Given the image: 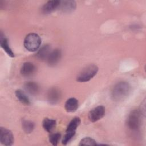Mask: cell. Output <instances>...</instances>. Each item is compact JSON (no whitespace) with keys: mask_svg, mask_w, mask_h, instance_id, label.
<instances>
[{"mask_svg":"<svg viewBox=\"0 0 146 146\" xmlns=\"http://www.w3.org/2000/svg\"><path fill=\"white\" fill-rule=\"evenodd\" d=\"M76 4L74 1H60L59 9L64 13H71L76 9Z\"/></svg>","mask_w":146,"mask_h":146,"instance_id":"cell-12","label":"cell"},{"mask_svg":"<svg viewBox=\"0 0 146 146\" xmlns=\"http://www.w3.org/2000/svg\"><path fill=\"white\" fill-rule=\"evenodd\" d=\"M22 126L23 131L27 133H30L34 129V123L28 120H22Z\"/></svg>","mask_w":146,"mask_h":146,"instance_id":"cell-19","label":"cell"},{"mask_svg":"<svg viewBox=\"0 0 146 146\" xmlns=\"http://www.w3.org/2000/svg\"><path fill=\"white\" fill-rule=\"evenodd\" d=\"M78 101L75 98H71L67 100L65 103L64 107L66 110L68 112H75L78 108Z\"/></svg>","mask_w":146,"mask_h":146,"instance_id":"cell-14","label":"cell"},{"mask_svg":"<svg viewBox=\"0 0 146 146\" xmlns=\"http://www.w3.org/2000/svg\"><path fill=\"white\" fill-rule=\"evenodd\" d=\"M61 55V51L58 48L51 51L47 59L48 64L51 66H55L59 61Z\"/></svg>","mask_w":146,"mask_h":146,"instance_id":"cell-11","label":"cell"},{"mask_svg":"<svg viewBox=\"0 0 146 146\" xmlns=\"http://www.w3.org/2000/svg\"><path fill=\"white\" fill-rule=\"evenodd\" d=\"M0 141L6 146L11 145L14 143V136L12 132L4 127L0 128Z\"/></svg>","mask_w":146,"mask_h":146,"instance_id":"cell-6","label":"cell"},{"mask_svg":"<svg viewBox=\"0 0 146 146\" xmlns=\"http://www.w3.org/2000/svg\"><path fill=\"white\" fill-rule=\"evenodd\" d=\"M41 39L40 36L35 33H30L27 34L23 42L25 48L30 52H34L38 50L40 46Z\"/></svg>","mask_w":146,"mask_h":146,"instance_id":"cell-3","label":"cell"},{"mask_svg":"<svg viewBox=\"0 0 146 146\" xmlns=\"http://www.w3.org/2000/svg\"><path fill=\"white\" fill-rule=\"evenodd\" d=\"M51 51V47L50 45H43L38 51L36 53V57L40 60H46L47 59Z\"/></svg>","mask_w":146,"mask_h":146,"instance_id":"cell-15","label":"cell"},{"mask_svg":"<svg viewBox=\"0 0 146 146\" xmlns=\"http://www.w3.org/2000/svg\"><path fill=\"white\" fill-rule=\"evenodd\" d=\"M60 1L52 0L47 1L42 7V11L44 14H50L59 8Z\"/></svg>","mask_w":146,"mask_h":146,"instance_id":"cell-9","label":"cell"},{"mask_svg":"<svg viewBox=\"0 0 146 146\" xmlns=\"http://www.w3.org/2000/svg\"><path fill=\"white\" fill-rule=\"evenodd\" d=\"M25 90L31 95H36L39 92V86L34 82H27L24 85Z\"/></svg>","mask_w":146,"mask_h":146,"instance_id":"cell-17","label":"cell"},{"mask_svg":"<svg viewBox=\"0 0 146 146\" xmlns=\"http://www.w3.org/2000/svg\"><path fill=\"white\" fill-rule=\"evenodd\" d=\"M60 95V92L58 88H51L47 93V100L49 103L55 104L59 101Z\"/></svg>","mask_w":146,"mask_h":146,"instance_id":"cell-10","label":"cell"},{"mask_svg":"<svg viewBox=\"0 0 146 146\" xmlns=\"http://www.w3.org/2000/svg\"><path fill=\"white\" fill-rule=\"evenodd\" d=\"M98 71V67L96 65L90 64L79 72L76 76V81L79 82H88L96 75Z\"/></svg>","mask_w":146,"mask_h":146,"instance_id":"cell-2","label":"cell"},{"mask_svg":"<svg viewBox=\"0 0 146 146\" xmlns=\"http://www.w3.org/2000/svg\"><path fill=\"white\" fill-rule=\"evenodd\" d=\"M15 96L20 102L25 105H30V101L27 95L21 90H17L15 91Z\"/></svg>","mask_w":146,"mask_h":146,"instance_id":"cell-18","label":"cell"},{"mask_svg":"<svg viewBox=\"0 0 146 146\" xmlns=\"http://www.w3.org/2000/svg\"><path fill=\"white\" fill-rule=\"evenodd\" d=\"M80 123V119L79 117H74L69 123L66 133L62 139V144L63 145H67L72 139L76 133V131Z\"/></svg>","mask_w":146,"mask_h":146,"instance_id":"cell-4","label":"cell"},{"mask_svg":"<svg viewBox=\"0 0 146 146\" xmlns=\"http://www.w3.org/2000/svg\"><path fill=\"white\" fill-rule=\"evenodd\" d=\"M36 68L31 62H25L23 64L21 68V73L25 77H30L33 76L36 72Z\"/></svg>","mask_w":146,"mask_h":146,"instance_id":"cell-8","label":"cell"},{"mask_svg":"<svg viewBox=\"0 0 146 146\" xmlns=\"http://www.w3.org/2000/svg\"><path fill=\"white\" fill-rule=\"evenodd\" d=\"M79 145H96V141L89 137H86L82 139L79 144Z\"/></svg>","mask_w":146,"mask_h":146,"instance_id":"cell-21","label":"cell"},{"mask_svg":"<svg viewBox=\"0 0 146 146\" xmlns=\"http://www.w3.org/2000/svg\"><path fill=\"white\" fill-rule=\"evenodd\" d=\"M105 115V108L98 106L92 109L88 113V119L91 122H96L101 119Z\"/></svg>","mask_w":146,"mask_h":146,"instance_id":"cell-7","label":"cell"},{"mask_svg":"<svg viewBox=\"0 0 146 146\" xmlns=\"http://www.w3.org/2000/svg\"><path fill=\"white\" fill-rule=\"evenodd\" d=\"M0 45L1 47L3 48V50L6 52V53L10 57L13 58L15 56L14 52H13L11 48H10L7 39L5 36V35L2 34V33H1L0 35Z\"/></svg>","mask_w":146,"mask_h":146,"instance_id":"cell-13","label":"cell"},{"mask_svg":"<svg viewBox=\"0 0 146 146\" xmlns=\"http://www.w3.org/2000/svg\"><path fill=\"white\" fill-rule=\"evenodd\" d=\"M56 122L55 120L47 117L44 118L42 123V126L43 129L49 133H51L54 130V129L56 127Z\"/></svg>","mask_w":146,"mask_h":146,"instance_id":"cell-16","label":"cell"},{"mask_svg":"<svg viewBox=\"0 0 146 146\" xmlns=\"http://www.w3.org/2000/svg\"><path fill=\"white\" fill-rule=\"evenodd\" d=\"M128 127L132 131H137L140 124V113L137 110L132 111L127 118Z\"/></svg>","mask_w":146,"mask_h":146,"instance_id":"cell-5","label":"cell"},{"mask_svg":"<svg viewBox=\"0 0 146 146\" xmlns=\"http://www.w3.org/2000/svg\"><path fill=\"white\" fill-rule=\"evenodd\" d=\"M61 135L59 133H53L49 136V141L52 145H57L60 139Z\"/></svg>","mask_w":146,"mask_h":146,"instance_id":"cell-20","label":"cell"},{"mask_svg":"<svg viewBox=\"0 0 146 146\" xmlns=\"http://www.w3.org/2000/svg\"><path fill=\"white\" fill-rule=\"evenodd\" d=\"M131 91V86L127 82H119L112 88L111 96L115 101L124 100L129 95Z\"/></svg>","mask_w":146,"mask_h":146,"instance_id":"cell-1","label":"cell"}]
</instances>
